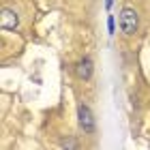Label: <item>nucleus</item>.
<instances>
[{"label": "nucleus", "instance_id": "nucleus-1", "mask_svg": "<svg viewBox=\"0 0 150 150\" xmlns=\"http://www.w3.org/2000/svg\"><path fill=\"white\" fill-rule=\"evenodd\" d=\"M137 26H139V17H137V11L131 9V6H125L120 11V30L125 32L127 37H131L137 32Z\"/></svg>", "mask_w": 150, "mask_h": 150}, {"label": "nucleus", "instance_id": "nucleus-5", "mask_svg": "<svg viewBox=\"0 0 150 150\" xmlns=\"http://www.w3.org/2000/svg\"><path fill=\"white\" fill-rule=\"evenodd\" d=\"M107 32H110V35L116 32V26H114V17L112 15H107Z\"/></svg>", "mask_w": 150, "mask_h": 150}, {"label": "nucleus", "instance_id": "nucleus-6", "mask_svg": "<svg viewBox=\"0 0 150 150\" xmlns=\"http://www.w3.org/2000/svg\"><path fill=\"white\" fill-rule=\"evenodd\" d=\"M62 148H75V142H62Z\"/></svg>", "mask_w": 150, "mask_h": 150}, {"label": "nucleus", "instance_id": "nucleus-7", "mask_svg": "<svg viewBox=\"0 0 150 150\" xmlns=\"http://www.w3.org/2000/svg\"><path fill=\"white\" fill-rule=\"evenodd\" d=\"M112 4H114V0H105V9H107V11L112 9Z\"/></svg>", "mask_w": 150, "mask_h": 150}, {"label": "nucleus", "instance_id": "nucleus-2", "mask_svg": "<svg viewBox=\"0 0 150 150\" xmlns=\"http://www.w3.org/2000/svg\"><path fill=\"white\" fill-rule=\"evenodd\" d=\"M77 118H79V129H81V131H84L86 135H92L94 129H97V122H94L92 110H90L86 103H81V105L77 107Z\"/></svg>", "mask_w": 150, "mask_h": 150}, {"label": "nucleus", "instance_id": "nucleus-4", "mask_svg": "<svg viewBox=\"0 0 150 150\" xmlns=\"http://www.w3.org/2000/svg\"><path fill=\"white\" fill-rule=\"evenodd\" d=\"M92 71H94V64H92L90 58H81L79 62H77V67H75V73H77V77L84 79V81H88V79L92 77Z\"/></svg>", "mask_w": 150, "mask_h": 150}, {"label": "nucleus", "instance_id": "nucleus-3", "mask_svg": "<svg viewBox=\"0 0 150 150\" xmlns=\"http://www.w3.org/2000/svg\"><path fill=\"white\" fill-rule=\"evenodd\" d=\"M19 26V17L15 11L11 9H2V13H0V28L2 30H15Z\"/></svg>", "mask_w": 150, "mask_h": 150}]
</instances>
